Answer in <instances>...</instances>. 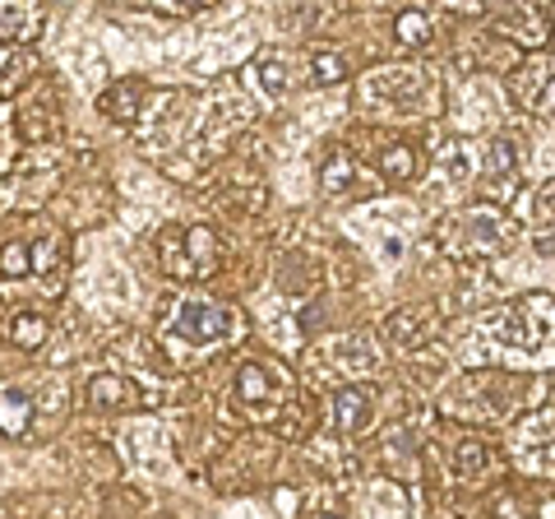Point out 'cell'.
I'll return each mask as SVG.
<instances>
[{"label": "cell", "mask_w": 555, "mask_h": 519, "mask_svg": "<svg viewBox=\"0 0 555 519\" xmlns=\"http://www.w3.org/2000/svg\"><path fill=\"white\" fill-rule=\"evenodd\" d=\"M65 237L47 218H20V232L0 237V298H10V292L56 298L65 288Z\"/></svg>", "instance_id": "obj_1"}, {"label": "cell", "mask_w": 555, "mask_h": 519, "mask_svg": "<svg viewBox=\"0 0 555 519\" xmlns=\"http://www.w3.org/2000/svg\"><path fill=\"white\" fill-rule=\"evenodd\" d=\"M486 349H500L509 357H551L555 353V302L542 292H524V298L505 302L500 311L481 320Z\"/></svg>", "instance_id": "obj_2"}, {"label": "cell", "mask_w": 555, "mask_h": 519, "mask_svg": "<svg viewBox=\"0 0 555 519\" xmlns=\"http://www.w3.org/2000/svg\"><path fill=\"white\" fill-rule=\"evenodd\" d=\"M241 334H246V316L214 298H181L163 325V339L185 343V349H204V353L222 349V343H232Z\"/></svg>", "instance_id": "obj_3"}, {"label": "cell", "mask_w": 555, "mask_h": 519, "mask_svg": "<svg viewBox=\"0 0 555 519\" xmlns=\"http://www.w3.org/2000/svg\"><path fill=\"white\" fill-rule=\"evenodd\" d=\"M361 98L385 116H426L436 112V75L416 65H379L361 79Z\"/></svg>", "instance_id": "obj_4"}, {"label": "cell", "mask_w": 555, "mask_h": 519, "mask_svg": "<svg viewBox=\"0 0 555 519\" xmlns=\"http://www.w3.org/2000/svg\"><path fill=\"white\" fill-rule=\"evenodd\" d=\"M218 232L204 228V223H167L158 232V265L167 279L177 283H199L218 269Z\"/></svg>", "instance_id": "obj_5"}, {"label": "cell", "mask_w": 555, "mask_h": 519, "mask_svg": "<svg viewBox=\"0 0 555 519\" xmlns=\"http://www.w3.org/2000/svg\"><path fill=\"white\" fill-rule=\"evenodd\" d=\"M524 380L505 376V371H477V376H463L454 390L444 394V408L454 418H473V422H505L509 413L524 400Z\"/></svg>", "instance_id": "obj_6"}, {"label": "cell", "mask_w": 555, "mask_h": 519, "mask_svg": "<svg viewBox=\"0 0 555 519\" xmlns=\"http://www.w3.org/2000/svg\"><path fill=\"white\" fill-rule=\"evenodd\" d=\"M509 218L500 214V210H463V214H449L440 228H436V246L449 251L454 260H486V255H495V251H505L509 246Z\"/></svg>", "instance_id": "obj_7"}, {"label": "cell", "mask_w": 555, "mask_h": 519, "mask_svg": "<svg viewBox=\"0 0 555 519\" xmlns=\"http://www.w3.org/2000/svg\"><path fill=\"white\" fill-rule=\"evenodd\" d=\"M514 455L528 473L555 478V408H537L532 418H524L514 436Z\"/></svg>", "instance_id": "obj_8"}, {"label": "cell", "mask_w": 555, "mask_h": 519, "mask_svg": "<svg viewBox=\"0 0 555 519\" xmlns=\"http://www.w3.org/2000/svg\"><path fill=\"white\" fill-rule=\"evenodd\" d=\"M236 400L250 418H273V413L287 404V380H283V371H269V367H259V362H246V367L236 371Z\"/></svg>", "instance_id": "obj_9"}, {"label": "cell", "mask_w": 555, "mask_h": 519, "mask_svg": "<svg viewBox=\"0 0 555 519\" xmlns=\"http://www.w3.org/2000/svg\"><path fill=\"white\" fill-rule=\"evenodd\" d=\"M477 186H481V195H491L500 204L514 200V190H518V149L509 140H491L481 149Z\"/></svg>", "instance_id": "obj_10"}, {"label": "cell", "mask_w": 555, "mask_h": 519, "mask_svg": "<svg viewBox=\"0 0 555 519\" xmlns=\"http://www.w3.org/2000/svg\"><path fill=\"white\" fill-rule=\"evenodd\" d=\"M139 404H144L139 380L120 376V371H93L83 380V408H93V413H130Z\"/></svg>", "instance_id": "obj_11"}, {"label": "cell", "mask_w": 555, "mask_h": 519, "mask_svg": "<svg viewBox=\"0 0 555 519\" xmlns=\"http://www.w3.org/2000/svg\"><path fill=\"white\" fill-rule=\"evenodd\" d=\"M375 404H379L375 385L352 380V385H343L338 400H334V427L343 431V436H361V431L375 427Z\"/></svg>", "instance_id": "obj_12"}, {"label": "cell", "mask_w": 555, "mask_h": 519, "mask_svg": "<svg viewBox=\"0 0 555 519\" xmlns=\"http://www.w3.org/2000/svg\"><path fill=\"white\" fill-rule=\"evenodd\" d=\"M551 84H555V61L542 56V51H532V56H524L514 65V75H509V93L524 102L528 112H542V102L551 93Z\"/></svg>", "instance_id": "obj_13"}, {"label": "cell", "mask_w": 555, "mask_h": 519, "mask_svg": "<svg viewBox=\"0 0 555 519\" xmlns=\"http://www.w3.org/2000/svg\"><path fill=\"white\" fill-rule=\"evenodd\" d=\"M33 75H38V51L0 42V107H10V98H20Z\"/></svg>", "instance_id": "obj_14"}, {"label": "cell", "mask_w": 555, "mask_h": 519, "mask_svg": "<svg viewBox=\"0 0 555 519\" xmlns=\"http://www.w3.org/2000/svg\"><path fill=\"white\" fill-rule=\"evenodd\" d=\"M144 102H149V84L144 79H120V84H112V89L98 98V107L107 112L112 121H120V126H139Z\"/></svg>", "instance_id": "obj_15"}, {"label": "cell", "mask_w": 555, "mask_h": 519, "mask_svg": "<svg viewBox=\"0 0 555 519\" xmlns=\"http://www.w3.org/2000/svg\"><path fill=\"white\" fill-rule=\"evenodd\" d=\"M495 28L505 33L509 42H518V47H532V51L551 38V20H546L542 10H532V5L505 10V14H500V20H495Z\"/></svg>", "instance_id": "obj_16"}, {"label": "cell", "mask_w": 555, "mask_h": 519, "mask_svg": "<svg viewBox=\"0 0 555 519\" xmlns=\"http://www.w3.org/2000/svg\"><path fill=\"white\" fill-rule=\"evenodd\" d=\"M5 339H10V349H20V353H38L42 343L51 339V320H47V311H38V306H20V311H10V320H5Z\"/></svg>", "instance_id": "obj_17"}, {"label": "cell", "mask_w": 555, "mask_h": 519, "mask_svg": "<svg viewBox=\"0 0 555 519\" xmlns=\"http://www.w3.org/2000/svg\"><path fill=\"white\" fill-rule=\"evenodd\" d=\"M430 330H436V311L430 306H403V311H393V316L385 320V334H389V343H398V349H416V343H426Z\"/></svg>", "instance_id": "obj_18"}, {"label": "cell", "mask_w": 555, "mask_h": 519, "mask_svg": "<svg viewBox=\"0 0 555 519\" xmlns=\"http://www.w3.org/2000/svg\"><path fill=\"white\" fill-rule=\"evenodd\" d=\"M47 14L38 5H0V42H14V47H33V38L42 33Z\"/></svg>", "instance_id": "obj_19"}, {"label": "cell", "mask_w": 555, "mask_h": 519, "mask_svg": "<svg viewBox=\"0 0 555 519\" xmlns=\"http://www.w3.org/2000/svg\"><path fill=\"white\" fill-rule=\"evenodd\" d=\"M28 427H33V394L20 385L0 390V436L20 441V436H28Z\"/></svg>", "instance_id": "obj_20"}, {"label": "cell", "mask_w": 555, "mask_h": 519, "mask_svg": "<svg viewBox=\"0 0 555 519\" xmlns=\"http://www.w3.org/2000/svg\"><path fill=\"white\" fill-rule=\"evenodd\" d=\"M320 186L324 195H347V190L361 186V167L352 163V153H328L320 167Z\"/></svg>", "instance_id": "obj_21"}, {"label": "cell", "mask_w": 555, "mask_h": 519, "mask_svg": "<svg viewBox=\"0 0 555 519\" xmlns=\"http://www.w3.org/2000/svg\"><path fill=\"white\" fill-rule=\"evenodd\" d=\"M255 79L269 98H287L292 93V56H278V51H264L255 61Z\"/></svg>", "instance_id": "obj_22"}, {"label": "cell", "mask_w": 555, "mask_h": 519, "mask_svg": "<svg viewBox=\"0 0 555 519\" xmlns=\"http://www.w3.org/2000/svg\"><path fill=\"white\" fill-rule=\"evenodd\" d=\"M334 357L343 362V367H352L357 371H375V349H371V339H338L334 343Z\"/></svg>", "instance_id": "obj_23"}, {"label": "cell", "mask_w": 555, "mask_h": 519, "mask_svg": "<svg viewBox=\"0 0 555 519\" xmlns=\"http://www.w3.org/2000/svg\"><path fill=\"white\" fill-rule=\"evenodd\" d=\"M393 38L403 42V47H422V42L430 38V20H426L422 10H403V14L393 20Z\"/></svg>", "instance_id": "obj_24"}, {"label": "cell", "mask_w": 555, "mask_h": 519, "mask_svg": "<svg viewBox=\"0 0 555 519\" xmlns=\"http://www.w3.org/2000/svg\"><path fill=\"white\" fill-rule=\"evenodd\" d=\"M343 75H347V65H343V56H334V51H315V56H310V79H315L320 89L338 84Z\"/></svg>", "instance_id": "obj_25"}, {"label": "cell", "mask_w": 555, "mask_h": 519, "mask_svg": "<svg viewBox=\"0 0 555 519\" xmlns=\"http://www.w3.org/2000/svg\"><path fill=\"white\" fill-rule=\"evenodd\" d=\"M379 167H385V177H389V181H408L412 172H416V159H412V149H408V144H389V149H385V159H379Z\"/></svg>", "instance_id": "obj_26"}, {"label": "cell", "mask_w": 555, "mask_h": 519, "mask_svg": "<svg viewBox=\"0 0 555 519\" xmlns=\"http://www.w3.org/2000/svg\"><path fill=\"white\" fill-rule=\"evenodd\" d=\"M528 214H532V223H537V232L555 228V181H546L542 190H537L532 204H528Z\"/></svg>", "instance_id": "obj_27"}, {"label": "cell", "mask_w": 555, "mask_h": 519, "mask_svg": "<svg viewBox=\"0 0 555 519\" xmlns=\"http://www.w3.org/2000/svg\"><path fill=\"white\" fill-rule=\"evenodd\" d=\"M477 172V163H473V153H463V149H449V159H444V167H440V177L449 181V186H467V177Z\"/></svg>", "instance_id": "obj_28"}, {"label": "cell", "mask_w": 555, "mask_h": 519, "mask_svg": "<svg viewBox=\"0 0 555 519\" xmlns=\"http://www.w3.org/2000/svg\"><path fill=\"white\" fill-rule=\"evenodd\" d=\"M14 149H20V135H14V112L0 107V172L14 163Z\"/></svg>", "instance_id": "obj_29"}, {"label": "cell", "mask_w": 555, "mask_h": 519, "mask_svg": "<svg viewBox=\"0 0 555 519\" xmlns=\"http://www.w3.org/2000/svg\"><path fill=\"white\" fill-rule=\"evenodd\" d=\"M310 519H343V515H310Z\"/></svg>", "instance_id": "obj_30"}]
</instances>
